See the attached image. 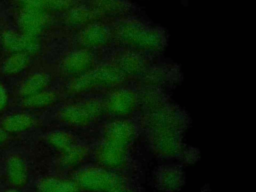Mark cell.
I'll return each mask as SVG.
<instances>
[{"mask_svg": "<svg viewBox=\"0 0 256 192\" xmlns=\"http://www.w3.org/2000/svg\"><path fill=\"white\" fill-rule=\"evenodd\" d=\"M115 37L122 44L145 51H158L165 45V37L159 29L137 20H124L114 30Z\"/></svg>", "mask_w": 256, "mask_h": 192, "instance_id": "6da1fadb", "label": "cell"}, {"mask_svg": "<svg viewBox=\"0 0 256 192\" xmlns=\"http://www.w3.org/2000/svg\"><path fill=\"white\" fill-rule=\"evenodd\" d=\"M125 77L124 73L116 66V64H105L76 76L69 83L68 90L72 94H79L94 89L95 87L120 84L124 81Z\"/></svg>", "mask_w": 256, "mask_h": 192, "instance_id": "7a4b0ae2", "label": "cell"}, {"mask_svg": "<svg viewBox=\"0 0 256 192\" xmlns=\"http://www.w3.org/2000/svg\"><path fill=\"white\" fill-rule=\"evenodd\" d=\"M123 179L102 166H88L77 171L74 182L79 189L88 192H107Z\"/></svg>", "mask_w": 256, "mask_h": 192, "instance_id": "3957f363", "label": "cell"}, {"mask_svg": "<svg viewBox=\"0 0 256 192\" xmlns=\"http://www.w3.org/2000/svg\"><path fill=\"white\" fill-rule=\"evenodd\" d=\"M104 109L103 103L99 100L90 99L63 107L59 111V119L68 125L83 127L97 120Z\"/></svg>", "mask_w": 256, "mask_h": 192, "instance_id": "277c9868", "label": "cell"}, {"mask_svg": "<svg viewBox=\"0 0 256 192\" xmlns=\"http://www.w3.org/2000/svg\"><path fill=\"white\" fill-rule=\"evenodd\" d=\"M181 131L175 128H159L150 130V142L156 154L162 157H174L182 150Z\"/></svg>", "mask_w": 256, "mask_h": 192, "instance_id": "5b68a950", "label": "cell"}, {"mask_svg": "<svg viewBox=\"0 0 256 192\" xmlns=\"http://www.w3.org/2000/svg\"><path fill=\"white\" fill-rule=\"evenodd\" d=\"M95 158L100 166L109 170L122 167L128 158V146L105 139L98 145Z\"/></svg>", "mask_w": 256, "mask_h": 192, "instance_id": "8992f818", "label": "cell"}, {"mask_svg": "<svg viewBox=\"0 0 256 192\" xmlns=\"http://www.w3.org/2000/svg\"><path fill=\"white\" fill-rule=\"evenodd\" d=\"M184 116L174 107H159L152 110L146 118L149 130L159 128H175L182 130L184 126Z\"/></svg>", "mask_w": 256, "mask_h": 192, "instance_id": "52a82bcc", "label": "cell"}, {"mask_svg": "<svg viewBox=\"0 0 256 192\" xmlns=\"http://www.w3.org/2000/svg\"><path fill=\"white\" fill-rule=\"evenodd\" d=\"M1 40L4 48L11 54L26 53L32 55L37 53L40 49L39 38L24 33L8 31L3 35Z\"/></svg>", "mask_w": 256, "mask_h": 192, "instance_id": "ba28073f", "label": "cell"}, {"mask_svg": "<svg viewBox=\"0 0 256 192\" xmlns=\"http://www.w3.org/2000/svg\"><path fill=\"white\" fill-rule=\"evenodd\" d=\"M137 104V96L130 89H118L107 98L104 108L115 116H125L131 113Z\"/></svg>", "mask_w": 256, "mask_h": 192, "instance_id": "9c48e42d", "label": "cell"}, {"mask_svg": "<svg viewBox=\"0 0 256 192\" xmlns=\"http://www.w3.org/2000/svg\"><path fill=\"white\" fill-rule=\"evenodd\" d=\"M94 57L87 48H81L70 52L62 62L64 73L72 76H79L93 68Z\"/></svg>", "mask_w": 256, "mask_h": 192, "instance_id": "30bf717a", "label": "cell"}, {"mask_svg": "<svg viewBox=\"0 0 256 192\" xmlns=\"http://www.w3.org/2000/svg\"><path fill=\"white\" fill-rule=\"evenodd\" d=\"M19 27L22 33L38 37L48 23L45 11L23 7L18 18Z\"/></svg>", "mask_w": 256, "mask_h": 192, "instance_id": "8fae6325", "label": "cell"}, {"mask_svg": "<svg viewBox=\"0 0 256 192\" xmlns=\"http://www.w3.org/2000/svg\"><path fill=\"white\" fill-rule=\"evenodd\" d=\"M185 181L184 172L178 166L166 165L159 167L155 173V186L163 192L179 190Z\"/></svg>", "mask_w": 256, "mask_h": 192, "instance_id": "7c38bea8", "label": "cell"}, {"mask_svg": "<svg viewBox=\"0 0 256 192\" xmlns=\"http://www.w3.org/2000/svg\"><path fill=\"white\" fill-rule=\"evenodd\" d=\"M111 35V31L106 25L95 21L83 27L79 34V42L84 48H97L105 45Z\"/></svg>", "mask_w": 256, "mask_h": 192, "instance_id": "4fadbf2b", "label": "cell"}, {"mask_svg": "<svg viewBox=\"0 0 256 192\" xmlns=\"http://www.w3.org/2000/svg\"><path fill=\"white\" fill-rule=\"evenodd\" d=\"M136 135L134 125L127 120H116L107 125L104 138L129 147Z\"/></svg>", "mask_w": 256, "mask_h": 192, "instance_id": "5bb4252c", "label": "cell"}, {"mask_svg": "<svg viewBox=\"0 0 256 192\" xmlns=\"http://www.w3.org/2000/svg\"><path fill=\"white\" fill-rule=\"evenodd\" d=\"M6 174L11 185L22 188L28 181V169L25 161L19 155H11L6 162Z\"/></svg>", "mask_w": 256, "mask_h": 192, "instance_id": "9a60e30c", "label": "cell"}, {"mask_svg": "<svg viewBox=\"0 0 256 192\" xmlns=\"http://www.w3.org/2000/svg\"><path fill=\"white\" fill-rule=\"evenodd\" d=\"M116 66L124 73L125 76H136L144 73L146 69V62L141 55L129 51L121 54L117 60Z\"/></svg>", "mask_w": 256, "mask_h": 192, "instance_id": "2e32d148", "label": "cell"}, {"mask_svg": "<svg viewBox=\"0 0 256 192\" xmlns=\"http://www.w3.org/2000/svg\"><path fill=\"white\" fill-rule=\"evenodd\" d=\"M50 82V77L44 72H37L30 75L25 81L21 84L19 88V94L25 98L34 94H37L41 91L46 90Z\"/></svg>", "mask_w": 256, "mask_h": 192, "instance_id": "e0dca14e", "label": "cell"}, {"mask_svg": "<svg viewBox=\"0 0 256 192\" xmlns=\"http://www.w3.org/2000/svg\"><path fill=\"white\" fill-rule=\"evenodd\" d=\"M35 123V119L28 113H17L7 116L1 124V128L7 133H19L29 130Z\"/></svg>", "mask_w": 256, "mask_h": 192, "instance_id": "ac0fdd59", "label": "cell"}, {"mask_svg": "<svg viewBox=\"0 0 256 192\" xmlns=\"http://www.w3.org/2000/svg\"><path fill=\"white\" fill-rule=\"evenodd\" d=\"M38 192H79V187L74 181L47 177L37 184Z\"/></svg>", "mask_w": 256, "mask_h": 192, "instance_id": "d6986e66", "label": "cell"}, {"mask_svg": "<svg viewBox=\"0 0 256 192\" xmlns=\"http://www.w3.org/2000/svg\"><path fill=\"white\" fill-rule=\"evenodd\" d=\"M90 7L99 15H119L129 11V4L124 0H89Z\"/></svg>", "mask_w": 256, "mask_h": 192, "instance_id": "ffe728a7", "label": "cell"}, {"mask_svg": "<svg viewBox=\"0 0 256 192\" xmlns=\"http://www.w3.org/2000/svg\"><path fill=\"white\" fill-rule=\"evenodd\" d=\"M23 7L42 11H63L74 7L73 0H17Z\"/></svg>", "mask_w": 256, "mask_h": 192, "instance_id": "44dd1931", "label": "cell"}, {"mask_svg": "<svg viewBox=\"0 0 256 192\" xmlns=\"http://www.w3.org/2000/svg\"><path fill=\"white\" fill-rule=\"evenodd\" d=\"M99 14L93 10L91 7L80 6V7H72L68 13V23L72 26H86L92 22H95L98 18Z\"/></svg>", "mask_w": 256, "mask_h": 192, "instance_id": "7402d4cb", "label": "cell"}, {"mask_svg": "<svg viewBox=\"0 0 256 192\" xmlns=\"http://www.w3.org/2000/svg\"><path fill=\"white\" fill-rule=\"evenodd\" d=\"M30 64V55L12 53L2 63V71L6 75H16L24 71Z\"/></svg>", "mask_w": 256, "mask_h": 192, "instance_id": "603a6c76", "label": "cell"}, {"mask_svg": "<svg viewBox=\"0 0 256 192\" xmlns=\"http://www.w3.org/2000/svg\"><path fill=\"white\" fill-rule=\"evenodd\" d=\"M88 154H89L88 148L85 145L78 144L76 142L74 145H72L71 147H69L68 149L62 152L60 161L63 166L67 168H71L82 163L86 159Z\"/></svg>", "mask_w": 256, "mask_h": 192, "instance_id": "cb8c5ba5", "label": "cell"}, {"mask_svg": "<svg viewBox=\"0 0 256 192\" xmlns=\"http://www.w3.org/2000/svg\"><path fill=\"white\" fill-rule=\"evenodd\" d=\"M56 100V93L53 91L44 90L37 94L23 98L22 106L27 109H41L53 105Z\"/></svg>", "mask_w": 256, "mask_h": 192, "instance_id": "d4e9b609", "label": "cell"}, {"mask_svg": "<svg viewBox=\"0 0 256 192\" xmlns=\"http://www.w3.org/2000/svg\"><path fill=\"white\" fill-rule=\"evenodd\" d=\"M47 141L52 147L61 152H63L64 150L68 149L69 147L76 143V139L73 134L62 130L50 132L47 135Z\"/></svg>", "mask_w": 256, "mask_h": 192, "instance_id": "484cf974", "label": "cell"}, {"mask_svg": "<svg viewBox=\"0 0 256 192\" xmlns=\"http://www.w3.org/2000/svg\"><path fill=\"white\" fill-rule=\"evenodd\" d=\"M143 102L146 106H148L149 108H151L152 110L157 109L161 106H159V103H161V96L155 92H147L144 96H143Z\"/></svg>", "mask_w": 256, "mask_h": 192, "instance_id": "4316f807", "label": "cell"}, {"mask_svg": "<svg viewBox=\"0 0 256 192\" xmlns=\"http://www.w3.org/2000/svg\"><path fill=\"white\" fill-rule=\"evenodd\" d=\"M107 192H134L128 184H126V182L123 180L122 182L118 183L117 185H115L113 188H111L110 190H108Z\"/></svg>", "mask_w": 256, "mask_h": 192, "instance_id": "83f0119b", "label": "cell"}, {"mask_svg": "<svg viewBox=\"0 0 256 192\" xmlns=\"http://www.w3.org/2000/svg\"><path fill=\"white\" fill-rule=\"evenodd\" d=\"M8 104V94L5 87L0 84V111H2Z\"/></svg>", "mask_w": 256, "mask_h": 192, "instance_id": "f1b7e54d", "label": "cell"}, {"mask_svg": "<svg viewBox=\"0 0 256 192\" xmlns=\"http://www.w3.org/2000/svg\"><path fill=\"white\" fill-rule=\"evenodd\" d=\"M8 138V134L6 131H4L1 127H0V143L6 141Z\"/></svg>", "mask_w": 256, "mask_h": 192, "instance_id": "f546056e", "label": "cell"}, {"mask_svg": "<svg viewBox=\"0 0 256 192\" xmlns=\"http://www.w3.org/2000/svg\"><path fill=\"white\" fill-rule=\"evenodd\" d=\"M6 192H20V191L17 189H10V190H7Z\"/></svg>", "mask_w": 256, "mask_h": 192, "instance_id": "4dcf8cb0", "label": "cell"}, {"mask_svg": "<svg viewBox=\"0 0 256 192\" xmlns=\"http://www.w3.org/2000/svg\"><path fill=\"white\" fill-rule=\"evenodd\" d=\"M0 41H1V37H0Z\"/></svg>", "mask_w": 256, "mask_h": 192, "instance_id": "1f68e13d", "label": "cell"}]
</instances>
